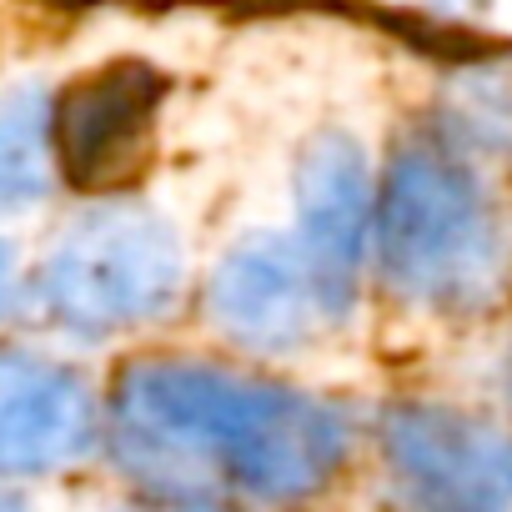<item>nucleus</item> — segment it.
<instances>
[{
  "instance_id": "f257e3e1",
  "label": "nucleus",
  "mask_w": 512,
  "mask_h": 512,
  "mask_svg": "<svg viewBox=\"0 0 512 512\" xmlns=\"http://www.w3.org/2000/svg\"><path fill=\"white\" fill-rule=\"evenodd\" d=\"M106 432L116 462L166 497L297 502L322 492L347 457V422L332 402L176 357L121 372Z\"/></svg>"
},
{
  "instance_id": "f03ea898",
  "label": "nucleus",
  "mask_w": 512,
  "mask_h": 512,
  "mask_svg": "<svg viewBox=\"0 0 512 512\" xmlns=\"http://www.w3.org/2000/svg\"><path fill=\"white\" fill-rule=\"evenodd\" d=\"M377 256L402 297L437 312L487 307L507 287V226L457 146L412 141L392 156L377 191Z\"/></svg>"
},
{
  "instance_id": "7ed1b4c3",
  "label": "nucleus",
  "mask_w": 512,
  "mask_h": 512,
  "mask_svg": "<svg viewBox=\"0 0 512 512\" xmlns=\"http://www.w3.org/2000/svg\"><path fill=\"white\" fill-rule=\"evenodd\" d=\"M186 267L176 231L136 201H106L76 216L36 272L41 317L81 342L166 317L181 297Z\"/></svg>"
},
{
  "instance_id": "20e7f679",
  "label": "nucleus",
  "mask_w": 512,
  "mask_h": 512,
  "mask_svg": "<svg viewBox=\"0 0 512 512\" xmlns=\"http://www.w3.org/2000/svg\"><path fill=\"white\" fill-rule=\"evenodd\" d=\"M382 452L417 512H512V432L452 407H392Z\"/></svg>"
},
{
  "instance_id": "39448f33",
  "label": "nucleus",
  "mask_w": 512,
  "mask_h": 512,
  "mask_svg": "<svg viewBox=\"0 0 512 512\" xmlns=\"http://www.w3.org/2000/svg\"><path fill=\"white\" fill-rule=\"evenodd\" d=\"M161 111V76L121 61L71 81L51 101V151L66 186L86 196H116L151 161Z\"/></svg>"
},
{
  "instance_id": "423d86ee",
  "label": "nucleus",
  "mask_w": 512,
  "mask_h": 512,
  "mask_svg": "<svg viewBox=\"0 0 512 512\" xmlns=\"http://www.w3.org/2000/svg\"><path fill=\"white\" fill-rule=\"evenodd\" d=\"M297 246L327 317L342 322L377 246V186L362 146L342 131H322L297 166Z\"/></svg>"
},
{
  "instance_id": "0eeeda50",
  "label": "nucleus",
  "mask_w": 512,
  "mask_h": 512,
  "mask_svg": "<svg viewBox=\"0 0 512 512\" xmlns=\"http://www.w3.org/2000/svg\"><path fill=\"white\" fill-rule=\"evenodd\" d=\"M211 322L251 352H292L317 337L327 317L297 236H246L231 246L206 287Z\"/></svg>"
},
{
  "instance_id": "6e6552de",
  "label": "nucleus",
  "mask_w": 512,
  "mask_h": 512,
  "mask_svg": "<svg viewBox=\"0 0 512 512\" xmlns=\"http://www.w3.org/2000/svg\"><path fill=\"white\" fill-rule=\"evenodd\" d=\"M96 437V397L46 357L0 352V477H31L76 462Z\"/></svg>"
},
{
  "instance_id": "1a4fd4ad",
  "label": "nucleus",
  "mask_w": 512,
  "mask_h": 512,
  "mask_svg": "<svg viewBox=\"0 0 512 512\" xmlns=\"http://www.w3.org/2000/svg\"><path fill=\"white\" fill-rule=\"evenodd\" d=\"M56 151H51V101L26 86L0 96V211H26L51 191Z\"/></svg>"
},
{
  "instance_id": "9d476101",
  "label": "nucleus",
  "mask_w": 512,
  "mask_h": 512,
  "mask_svg": "<svg viewBox=\"0 0 512 512\" xmlns=\"http://www.w3.org/2000/svg\"><path fill=\"white\" fill-rule=\"evenodd\" d=\"M452 131L462 151H482L492 161H512V71L462 76L452 91Z\"/></svg>"
},
{
  "instance_id": "9b49d317",
  "label": "nucleus",
  "mask_w": 512,
  "mask_h": 512,
  "mask_svg": "<svg viewBox=\"0 0 512 512\" xmlns=\"http://www.w3.org/2000/svg\"><path fill=\"white\" fill-rule=\"evenodd\" d=\"M11 292H16V251L0 241V317L11 307Z\"/></svg>"
},
{
  "instance_id": "f8f14e48",
  "label": "nucleus",
  "mask_w": 512,
  "mask_h": 512,
  "mask_svg": "<svg viewBox=\"0 0 512 512\" xmlns=\"http://www.w3.org/2000/svg\"><path fill=\"white\" fill-rule=\"evenodd\" d=\"M0 512H26V502H16V497H0Z\"/></svg>"
}]
</instances>
